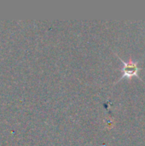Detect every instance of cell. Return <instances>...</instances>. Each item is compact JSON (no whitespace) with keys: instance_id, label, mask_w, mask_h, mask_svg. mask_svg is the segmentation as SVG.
<instances>
[{"instance_id":"1","label":"cell","mask_w":145,"mask_h":146,"mask_svg":"<svg viewBox=\"0 0 145 146\" xmlns=\"http://www.w3.org/2000/svg\"><path fill=\"white\" fill-rule=\"evenodd\" d=\"M119 58H120V60L121 61V62L123 64V67L121 68L122 76L119 80V81L123 80V79H132L133 77H138V79H140L139 76H138V74H139V71H141L142 68L138 67V62L133 61L132 56H130L129 61L127 62H124L120 56H119Z\"/></svg>"}]
</instances>
